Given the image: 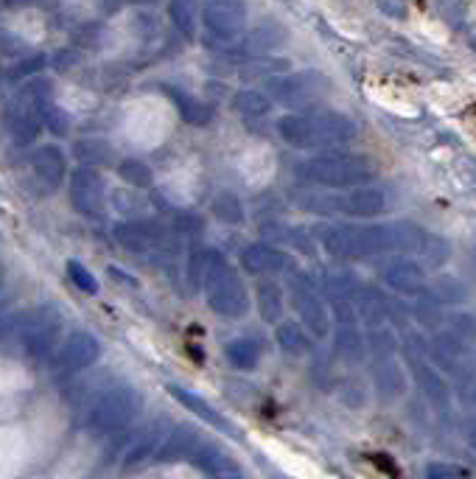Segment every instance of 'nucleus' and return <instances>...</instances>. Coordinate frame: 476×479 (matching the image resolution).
Returning <instances> with one entry per match:
<instances>
[{
  "mask_svg": "<svg viewBox=\"0 0 476 479\" xmlns=\"http://www.w3.org/2000/svg\"><path fill=\"white\" fill-rule=\"evenodd\" d=\"M0 284H4V269H0Z\"/></svg>",
  "mask_w": 476,
  "mask_h": 479,
  "instance_id": "8fccbe9b",
  "label": "nucleus"
},
{
  "mask_svg": "<svg viewBox=\"0 0 476 479\" xmlns=\"http://www.w3.org/2000/svg\"><path fill=\"white\" fill-rule=\"evenodd\" d=\"M382 277L390 289H395L404 297H420L429 292V277H426V269L420 261L404 256V258H392L384 269Z\"/></svg>",
  "mask_w": 476,
  "mask_h": 479,
  "instance_id": "2eb2a0df",
  "label": "nucleus"
},
{
  "mask_svg": "<svg viewBox=\"0 0 476 479\" xmlns=\"http://www.w3.org/2000/svg\"><path fill=\"white\" fill-rule=\"evenodd\" d=\"M339 398L347 403V407H354V410H359V407H364V382L359 375H347V378H342L339 382Z\"/></svg>",
  "mask_w": 476,
  "mask_h": 479,
  "instance_id": "58836bf2",
  "label": "nucleus"
},
{
  "mask_svg": "<svg viewBox=\"0 0 476 479\" xmlns=\"http://www.w3.org/2000/svg\"><path fill=\"white\" fill-rule=\"evenodd\" d=\"M432 294L440 300V303H463L465 300V286L457 284L454 277H440V281L435 284Z\"/></svg>",
  "mask_w": 476,
  "mask_h": 479,
  "instance_id": "ea45409f",
  "label": "nucleus"
},
{
  "mask_svg": "<svg viewBox=\"0 0 476 479\" xmlns=\"http://www.w3.org/2000/svg\"><path fill=\"white\" fill-rule=\"evenodd\" d=\"M199 443H202V435H199L193 426H174L157 454V463L191 460V454L196 451Z\"/></svg>",
  "mask_w": 476,
  "mask_h": 479,
  "instance_id": "4be33fe9",
  "label": "nucleus"
},
{
  "mask_svg": "<svg viewBox=\"0 0 476 479\" xmlns=\"http://www.w3.org/2000/svg\"><path fill=\"white\" fill-rule=\"evenodd\" d=\"M98 357H102V342H98L87 331H76V334H70L65 339V345L59 348V353L54 357V370L62 373V375L82 373L90 365H95Z\"/></svg>",
  "mask_w": 476,
  "mask_h": 479,
  "instance_id": "4468645a",
  "label": "nucleus"
},
{
  "mask_svg": "<svg viewBox=\"0 0 476 479\" xmlns=\"http://www.w3.org/2000/svg\"><path fill=\"white\" fill-rule=\"evenodd\" d=\"M166 93L171 95L174 104H177L183 121H188L193 126H205V123L213 121V110L205 104V101H199V98H193V95H188V93H183L177 87H166Z\"/></svg>",
  "mask_w": 476,
  "mask_h": 479,
  "instance_id": "bb28decb",
  "label": "nucleus"
},
{
  "mask_svg": "<svg viewBox=\"0 0 476 479\" xmlns=\"http://www.w3.org/2000/svg\"><path fill=\"white\" fill-rule=\"evenodd\" d=\"M202 289L208 294V306L219 317H244L249 309V292L241 281V275L236 272L233 264L224 261V256L208 275Z\"/></svg>",
  "mask_w": 476,
  "mask_h": 479,
  "instance_id": "0eeeda50",
  "label": "nucleus"
},
{
  "mask_svg": "<svg viewBox=\"0 0 476 479\" xmlns=\"http://www.w3.org/2000/svg\"><path fill=\"white\" fill-rule=\"evenodd\" d=\"M319 241L339 261H364L395 252L392 224H331L319 233Z\"/></svg>",
  "mask_w": 476,
  "mask_h": 479,
  "instance_id": "f03ea898",
  "label": "nucleus"
},
{
  "mask_svg": "<svg viewBox=\"0 0 476 479\" xmlns=\"http://www.w3.org/2000/svg\"><path fill=\"white\" fill-rule=\"evenodd\" d=\"M445 325L451 334H457L460 339H465L468 345L476 342V317L473 314H465V312H454L445 317Z\"/></svg>",
  "mask_w": 476,
  "mask_h": 479,
  "instance_id": "4c0bfd02",
  "label": "nucleus"
},
{
  "mask_svg": "<svg viewBox=\"0 0 476 479\" xmlns=\"http://www.w3.org/2000/svg\"><path fill=\"white\" fill-rule=\"evenodd\" d=\"M168 17L174 23V29H177L185 40H191L196 34V9H193V0H171L168 4Z\"/></svg>",
  "mask_w": 476,
  "mask_h": 479,
  "instance_id": "473e14b6",
  "label": "nucleus"
},
{
  "mask_svg": "<svg viewBox=\"0 0 476 479\" xmlns=\"http://www.w3.org/2000/svg\"><path fill=\"white\" fill-rule=\"evenodd\" d=\"M468 443H471V448L476 451V423L471 426V432H468Z\"/></svg>",
  "mask_w": 476,
  "mask_h": 479,
  "instance_id": "de8ad7c7",
  "label": "nucleus"
},
{
  "mask_svg": "<svg viewBox=\"0 0 476 479\" xmlns=\"http://www.w3.org/2000/svg\"><path fill=\"white\" fill-rule=\"evenodd\" d=\"M297 176L319 188H354L375 180V166L350 151H331L297 163Z\"/></svg>",
  "mask_w": 476,
  "mask_h": 479,
  "instance_id": "7ed1b4c3",
  "label": "nucleus"
},
{
  "mask_svg": "<svg viewBox=\"0 0 476 479\" xmlns=\"http://www.w3.org/2000/svg\"><path fill=\"white\" fill-rule=\"evenodd\" d=\"M45 57L37 54V57H26V59H20L17 65H12L9 70V79H29V76H37L42 68H45Z\"/></svg>",
  "mask_w": 476,
  "mask_h": 479,
  "instance_id": "37998d69",
  "label": "nucleus"
},
{
  "mask_svg": "<svg viewBox=\"0 0 476 479\" xmlns=\"http://www.w3.org/2000/svg\"><path fill=\"white\" fill-rule=\"evenodd\" d=\"M67 275H70V281L76 284L85 294H95L98 292V281L93 277V272L87 267H82L79 261H67Z\"/></svg>",
  "mask_w": 476,
  "mask_h": 479,
  "instance_id": "a19ab883",
  "label": "nucleus"
},
{
  "mask_svg": "<svg viewBox=\"0 0 476 479\" xmlns=\"http://www.w3.org/2000/svg\"><path fill=\"white\" fill-rule=\"evenodd\" d=\"M415 320L426 328V331H437V325L443 322V314H440V300L426 292L420 297H415V309H412Z\"/></svg>",
  "mask_w": 476,
  "mask_h": 479,
  "instance_id": "72a5a7b5",
  "label": "nucleus"
},
{
  "mask_svg": "<svg viewBox=\"0 0 476 479\" xmlns=\"http://www.w3.org/2000/svg\"><path fill=\"white\" fill-rule=\"evenodd\" d=\"M278 135L294 149H325L356 140L359 126L339 113H314V115H283L278 121Z\"/></svg>",
  "mask_w": 476,
  "mask_h": 479,
  "instance_id": "f257e3e1",
  "label": "nucleus"
},
{
  "mask_svg": "<svg viewBox=\"0 0 476 479\" xmlns=\"http://www.w3.org/2000/svg\"><path fill=\"white\" fill-rule=\"evenodd\" d=\"M168 432H171V426L163 420H155L146 429H140L135 440L130 443V448L123 451V468H140L146 463H157V454H160Z\"/></svg>",
  "mask_w": 476,
  "mask_h": 479,
  "instance_id": "dca6fc26",
  "label": "nucleus"
},
{
  "mask_svg": "<svg viewBox=\"0 0 476 479\" xmlns=\"http://www.w3.org/2000/svg\"><path fill=\"white\" fill-rule=\"evenodd\" d=\"M289 294H292V303L300 314V322H303L317 339L328 337L334 317H331L328 303L322 300L319 284L314 281V277L303 269H294L289 275Z\"/></svg>",
  "mask_w": 476,
  "mask_h": 479,
  "instance_id": "423d86ee",
  "label": "nucleus"
},
{
  "mask_svg": "<svg viewBox=\"0 0 476 479\" xmlns=\"http://www.w3.org/2000/svg\"><path fill=\"white\" fill-rule=\"evenodd\" d=\"M202 230H205L202 216H196V213H180V216H177V233H180V236L196 239V236H202Z\"/></svg>",
  "mask_w": 476,
  "mask_h": 479,
  "instance_id": "c03bdc74",
  "label": "nucleus"
},
{
  "mask_svg": "<svg viewBox=\"0 0 476 479\" xmlns=\"http://www.w3.org/2000/svg\"><path fill=\"white\" fill-rule=\"evenodd\" d=\"M256 306H258V314H261L264 322L278 325L281 317H283V289H281V284L261 281L256 286Z\"/></svg>",
  "mask_w": 476,
  "mask_h": 479,
  "instance_id": "393cba45",
  "label": "nucleus"
},
{
  "mask_svg": "<svg viewBox=\"0 0 476 479\" xmlns=\"http://www.w3.org/2000/svg\"><path fill=\"white\" fill-rule=\"evenodd\" d=\"M289 70V62L281 59V57H272V54H261V57H241L236 62V73L238 79H269V76H278V73H286Z\"/></svg>",
  "mask_w": 476,
  "mask_h": 479,
  "instance_id": "b1692460",
  "label": "nucleus"
},
{
  "mask_svg": "<svg viewBox=\"0 0 476 479\" xmlns=\"http://www.w3.org/2000/svg\"><path fill=\"white\" fill-rule=\"evenodd\" d=\"M233 107L247 118H264L272 113V95L264 90H238L233 98Z\"/></svg>",
  "mask_w": 476,
  "mask_h": 479,
  "instance_id": "7c9ffc66",
  "label": "nucleus"
},
{
  "mask_svg": "<svg viewBox=\"0 0 476 479\" xmlns=\"http://www.w3.org/2000/svg\"><path fill=\"white\" fill-rule=\"evenodd\" d=\"M373 378H375V390L384 401H395L404 395V370L398 367V362H392V357H379L373 367Z\"/></svg>",
  "mask_w": 476,
  "mask_h": 479,
  "instance_id": "5701e85b",
  "label": "nucleus"
},
{
  "mask_svg": "<svg viewBox=\"0 0 476 479\" xmlns=\"http://www.w3.org/2000/svg\"><path fill=\"white\" fill-rule=\"evenodd\" d=\"M238 258H241L244 272H249V275H278L289 264L286 252L266 244V241H256V244L244 247Z\"/></svg>",
  "mask_w": 476,
  "mask_h": 479,
  "instance_id": "6ab92c4d",
  "label": "nucleus"
},
{
  "mask_svg": "<svg viewBox=\"0 0 476 479\" xmlns=\"http://www.w3.org/2000/svg\"><path fill=\"white\" fill-rule=\"evenodd\" d=\"M59 331H62V314L51 306L40 309L26 322H17L12 328V334L17 337V348L26 353L29 359L51 357L59 339Z\"/></svg>",
  "mask_w": 476,
  "mask_h": 479,
  "instance_id": "1a4fd4ad",
  "label": "nucleus"
},
{
  "mask_svg": "<svg viewBox=\"0 0 476 479\" xmlns=\"http://www.w3.org/2000/svg\"><path fill=\"white\" fill-rule=\"evenodd\" d=\"M367 345L373 348L375 357H392L398 342H395V334L390 325H382V328H367Z\"/></svg>",
  "mask_w": 476,
  "mask_h": 479,
  "instance_id": "c9c22d12",
  "label": "nucleus"
},
{
  "mask_svg": "<svg viewBox=\"0 0 476 479\" xmlns=\"http://www.w3.org/2000/svg\"><path fill=\"white\" fill-rule=\"evenodd\" d=\"M448 256H451L448 241L440 239V236H435V233H426V236H423V244H420V249H418V256H415V258H418L423 267L440 269V267H445Z\"/></svg>",
  "mask_w": 476,
  "mask_h": 479,
  "instance_id": "2f4dec72",
  "label": "nucleus"
},
{
  "mask_svg": "<svg viewBox=\"0 0 476 479\" xmlns=\"http://www.w3.org/2000/svg\"><path fill=\"white\" fill-rule=\"evenodd\" d=\"M221 261V252L219 249H211V247H196L191 252V258H188V281L193 289L199 286H205L208 281V275L213 272V267Z\"/></svg>",
  "mask_w": 476,
  "mask_h": 479,
  "instance_id": "c85d7f7f",
  "label": "nucleus"
},
{
  "mask_svg": "<svg viewBox=\"0 0 476 479\" xmlns=\"http://www.w3.org/2000/svg\"><path fill=\"white\" fill-rule=\"evenodd\" d=\"M70 205L76 208L82 216H102L104 211V180L102 174L93 171L90 166H79L70 174Z\"/></svg>",
  "mask_w": 476,
  "mask_h": 479,
  "instance_id": "ddd939ff",
  "label": "nucleus"
},
{
  "mask_svg": "<svg viewBox=\"0 0 476 479\" xmlns=\"http://www.w3.org/2000/svg\"><path fill=\"white\" fill-rule=\"evenodd\" d=\"M191 463L211 476H241V468L230 460V454H224L219 446H213L208 440L196 446V451L191 454Z\"/></svg>",
  "mask_w": 476,
  "mask_h": 479,
  "instance_id": "412c9836",
  "label": "nucleus"
},
{
  "mask_svg": "<svg viewBox=\"0 0 476 479\" xmlns=\"http://www.w3.org/2000/svg\"><path fill=\"white\" fill-rule=\"evenodd\" d=\"M213 216L224 224H241L244 221V205L241 199L230 191H221L213 199Z\"/></svg>",
  "mask_w": 476,
  "mask_h": 479,
  "instance_id": "f704fd0d",
  "label": "nucleus"
},
{
  "mask_svg": "<svg viewBox=\"0 0 476 479\" xmlns=\"http://www.w3.org/2000/svg\"><path fill=\"white\" fill-rule=\"evenodd\" d=\"M143 407V398L132 384H115L98 395L85 415V426L95 435H112L127 429Z\"/></svg>",
  "mask_w": 476,
  "mask_h": 479,
  "instance_id": "20e7f679",
  "label": "nucleus"
},
{
  "mask_svg": "<svg viewBox=\"0 0 476 479\" xmlns=\"http://www.w3.org/2000/svg\"><path fill=\"white\" fill-rule=\"evenodd\" d=\"M300 205L311 213H345V216H356V219H373L387 211L390 196L384 188H373L370 183L354 185L347 194H311V196H300Z\"/></svg>",
  "mask_w": 476,
  "mask_h": 479,
  "instance_id": "39448f33",
  "label": "nucleus"
},
{
  "mask_svg": "<svg viewBox=\"0 0 476 479\" xmlns=\"http://www.w3.org/2000/svg\"><path fill=\"white\" fill-rule=\"evenodd\" d=\"M202 25L205 34L202 42L213 54L233 37L247 32V4L244 0H202Z\"/></svg>",
  "mask_w": 476,
  "mask_h": 479,
  "instance_id": "6e6552de",
  "label": "nucleus"
},
{
  "mask_svg": "<svg viewBox=\"0 0 476 479\" xmlns=\"http://www.w3.org/2000/svg\"><path fill=\"white\" fill-rule=\"evenodd\" d=\"M306 331H309L306 325L286 320V322H278V328H274V339H278V348L286 353V357H303V353H309V348H311Z\"/></svg>",
  "mask_w": 476,
  "mask_h": 479,
  "instance_id": "a878e982",
  "label": "nucleus"
},
{
  "mask_svg": "<svg viewBox=\"0 0 476 479\" xmlns=\"http://www.w3.org/2000/svg\"><path fill=\"white\" fill-rule=\"evenodd\" d=\"M40 121L48 132H54L59 138H65L70 132V115L51 101V95H48V90L40 95Z\"/></svg>",
  "mask_w": 476,
  "mask_h": 479,
  "instance_id": "c756f323",
  "label": "nucleus"
},
{
  "mask_svg": "<svg viewBox=\"0 0 476 479\" xmlns=\"http://www.w3.org/2000/svg\"><path fill=\"white\" fill-rule=\"evenodd\" d=\"M423 474L429 479H454V476H471V471L465 465H457V463H429L423 468Z\"/></svg>",
  "mask_w": 476,
  "mask_h": 479,
  "instance_id": "79ce46f5",
  "label": "nucleus"
},
{
  "mask_svg": "<svg viewBox=\"0 0 476 479\" xmlns=\"http://www.w3.org/2000/svg\"><path fill=\"white\" fill-rule=\"evenodd\" d=\"M224 357L236 370H256L261 362V345L249 337H238L224 345Z\"/></svg>",
  "mask_w": 476,
  "mask_h": 479,
  "instance_id": "cd10ccee",
  "label": "nucleus"
},
{
  "mask_svg": "<svg viewBox=\"0 0 476 479\" xmlns=\"http://www.w3.org/2000/svg\"><path fill=\"white\" fill-rule=\"evenodd\" d=\"M121 176L127 180L130 185H135V188H148L152 185V168H148L146 163H140V160H127V163H121Z\"/></svg>",
  "mask_w": 476,
  "mask_h": 479,
  "instance_id": "e433bc0d",
  "label": "nucleus"
},
{
  "mask_svg": "<svg viewBox=\"0 0 476 479\" xmlns=\"http://www.w3.org/2000/svg\"><path fill=\"white\" fill-rule=\"evenodd\" d=\"M132 4H155V0H132Z\"/></svg>",
  "mask_w": 476,
  "mask_h": 479,
  "instance_id": "09e8293b",
  "label": "nucleus"
},
{
  "mask_svg": "<svg viewBox=\"0 0 476 479\" xmlns=\"http://www.w3.org/2000/svg\"><path fill=\"white\" fill-rule=\"evenodd\" d=\"M31 166H34V174L48 188H59L67 176V158L59 146H40L31 158Z\"/></svg>",
  "mask_w": 476,
  "mask_h": 479,
  "instance_id": "aec40b11",
  "label": "nucleus"
},
{
  "mask_svg": "<svg viewBox=\"0 0 476 479\" xmlns=\"http://www.w3.org/2000/svg\"><path fill=\"white\" fill-rule=\"evenodd\" d=\"M4 4H6L9 9H26V6H31V4H37V0H4Z\"/></svg>",
  "mask_w": 476,
  "mask_h": 479,
  "instance_id": "49530a36",
  "label": "nucleus"
},
{
  "mask_svg": "<svg viewBox=\"0 0 476 479\" xmlns=\"http://www.w3.org/2000/svg\"><path fill=\"white\" fill-rule=\"evenodd\" d=\"M115 241L138 256H171V233L157 221H121L115 224Z\"/></svg>",
  "mask_w": 476,
  "mask_h": 479,
  "instance_id": "9d476101",
  "label": "nucleus"
},
{
  "mask_svg": "<svg viewBox=\"0 0 476 479\" xmlns=\"http://www.w3.org/2000/svg\"><path fill=\"white\" fill-rule=\"evenodd\" d=\"M407 365H409V373H412V378L418 382V387L426 393V398H429L432 403H437V407H448L451 390L443 382V375L435 370V362H429V357H420V353L412 348L407 353Z\"/></svg>",
  "mask_w": 476,
  "mask_h": 479,
  "instance_id": "a211bd4d",
  "label": "nucleus"
},
{
  "mask_svg": "<svg viewBox=\"0 0 476 479\" xmlns=\"http://www.w3.org/2000/svg\"><path fill=\"white\" fill-rule=\"evenodd\" d=\"M266 93L274 101H283V104H306L311 95H317L325 87V76L322 73H278L266 79Z\"/></svg>",
  "mask_w": 476,
  "mask_h": 479,
  "instance_id": "f8f14e48",
  "label": "nucleus"
},
{
  "mask_svg": "<svg viewBox=\"0 0 476 479\" xmlns=\"http://www.w3.org/2000/svg\"><path fill=\"white\" fill-rule=\"evenodd\" d=\"M168 393L177 398L188 412H193L199 420H205L208 426L219 429V432L230 435L233 440H241V429H238L230 418H224V415L213 407V403H208L205 398H199L196 393H191V390H185V387H180V384H168Z\"/></svg>",
  "mask_w": 476,
  "mask_h": 479,
  "instance_id": "f3484780",
  "label": "nucleus"
},
{
  "mask_svg": "<svg viewBox=\"0 0 476 479\" xmlns=\"http://www.w3.org/2000/svg\"><path fill=\"white\" fill-rule=\"evenodd\" d=\"M286 42V32L281 23H258L253 25L249 32L233 37L230 42H224L216 54L219 57H261V54H269V50L281 48Z\"/></svg>",
  "mask_w": 476,
  "mask_h": 479,
  "instance_id": "9b49d317",
  "label": "nucleus"
},
{
  "mask_svg": "<svg viewBox=\"0 0 476 479\" xmlns=\"http://www.w3.org/2000/svg\"><path fill=\"white\" fill-rule=\"evenodd\" d=\"M379 9H382V14H387L392 20H407V14H409L407 0H379Z\"/></svg>",
  "mask_w": 476,
  "mask_h": 479,
  "instance_id": "a18cd8bd",
  "label": "nucleus"
}]
</instances>
